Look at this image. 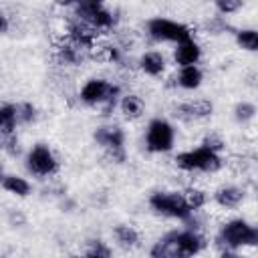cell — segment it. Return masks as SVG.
Segmentation results:
<instances>
[{
    "instance_id": "obj_1",
    "label": "cell",
    "mask_w": 258,
    "mask_h": 258,
    "mask_svg": "<svg viewBox=\"0 0 258 258\" xmlns=\"http://www.w3.org/2000/svg\"><path fill=\"white\" fill-rule=\"evenodd\" d=\"M202 246H204L202 238L196 236L194 232H173L161 238L153 246L151 256L153 258H191L202 250Z\"/></svg>"
},
{
    "instance_id": "obj_2",
    "label": "cell",
    "mask_w": 258,
    "mask_h": 258,
    "mask_svg": "<svg viewBox=\"0 0 258 258\" xmlns=\"http://www.w3.org/2000/svg\"><path fill=\"white\" fill-rule=\"evenodd\" d=\"M175 163L181 169H202V171H216L222 165L218 153H214V151H210L206 147L196 149V151L179 153L175 157Z\"/></svg>"
},
{
    "instance_id": "obj_3",
    "label": "cell",
    "mask_w": 258,
    "mask_h": 258,
    "mask_svg": "<svg viewBox=\"0 0 258 258\" xmlns=\"http://www.w3.org/2000/svg\"><path fill=\"white\" fill-rule=\"evenodd\" d=\"M222 240L224 244L238 248V246H258V226L252 228L242 220L228 222L222 230Z\"/></svg>"
},
{
    "instance_id": "obj_4",
    "label": "cell",
    "mask_w": 258,
    "mask_h": 258,
    "mask_svg": "<svg viewBox=\"0 0 258 258\" xmlns=\"http://www.w3.org/2000/svg\"><path fill=\"white\" fill-rule=\"evenodd\" d=\"M119 93L117 87H113L111 83L103 81V79H91L83 91H81V99L89 105H101V103H107L105 111H109L115 103V95Z\"/></svg>"
},
{
    "instance_id": "obj_5",
    "label": "cell",
    "mask_w": 258,
    "mask_h": 258,
    "mask_svg": "<svg viewBox=\"0 0 258 258\" xmlns=\"http://www.w3.org/2000/svg\"><path fill=\"white\" fill-rule=\"evenodd\" d=\"M151 206L155 212L173 216V218H187L191 214V208L187 206L185 198L179 194H153L151 196Z\"/></svg>"
},
{
    "instance_id": "obj_6",
    "label": "cell",
    "mask_w": 258,
    "mask_h": 258,
    "mask_svg": "<svg viewBox=\"0 0 258 258\" xmlns=\"http://www.w3.org/2000/svg\"><path fill=\"white\" fill-rule=\"evenodd\" d=\"M149 32L157 40H173L177 44L189 40V34H191L187 26L177 24V22H171V20H165V18L151 20L149 22Z\"/></svg>"
},
{
    "instance_id": "obj_7",
    "label": "cell",
    "mask_w": 258,
    "mask_h": 258,
    "mask_svg": "<svg viewBox=\"0 0 258 258\" xmlns=\"http://www.w3.org/2000/svg\"><path fill=\"white\" fill-rule=\"evenodd\" d=\"M173 145V129L167 121L155 119L147 129V147L149 151H169Z\"/></svg>"
},
{
    "instance_id": "obj_8",
    "label": "cell",
    "mask_w": 258,
    "mask_h": 258,
    "mask_svg": "<svg viewBox=\"0 0 258 258\" xmlns=\"http://www.w3.org/2000/svg\"><path fill=\"white\" fill-rule=\"evenodd\" d=\"M79 16L83 18V22L97 26V28H107L113 24V16L111 12H107L99 2H81L77 6Z\"/></svg>"
},
{
    "instance_id": "obj_9",
    "label": "cell",
    "mask_w": 258,
    "mask_h": 258,
    "mask_svg": "<svg viewBox=\"0 0 258 258\" xmlns=\"http://www.w3.org/2000/svg\"><path fill=\"white\" fill-rule=\"evenodd\" d=\"M28 169L32 173H38V175H46V173H52L56 169L54 155L50 153V149L46 145H36L28 153Z\"/></svg>"
},
{
    "instance_id": "obj_10",
    "label": "cell",
    "mask_w": 258,
    "mask_h": 258,
    "mask_svg": "<svg viewBox=\"0 0 258 258\" xmlns=\"http://www.w3.org/2000/svg\"><path fill=\"white\" fill-rule=\"evenodd\" d=\"M95 139L101 145H105L107 149H111L117 155V159H123V151H121V147H123V131L119 127H101V129H97Z\"/></svg>"
},
{
    "instance_id": "obj_11",
    "label": "cell",
    "mask_w": 258,
    "mask_h": 258,
    "mask_svg": "<svg viewBox=\"0 0 258 258\" xmlns=\"http://www.w3.org/2000/svg\"><path fill=\"white\" fill-rule=\"evenodd\" d=\"M200 58V46L194 40H185L181 44H177L175 50V60L183 67H194V62Z\"/></svg>"
},
{
    "instance_id": "obj_12",
    "label": "cell",
    "mask_w": 258,
    "mask_h": 258,
    "mask_svg": "<svg viewBox=\"0 0 258 258\" xmlns=\"http://www.w3.org/2000/svg\"><path fill=\"white\" fill-rule=\"evenodd\" d=\"M71 36H73V40H75L79 46H91V42H93V38H95V30H93V26H89L87 22L73 24V26H71Z\"/></svg>"
},
{
    "instance_id": "obj_13",
    "label": "cell",
    "mask_w": 258,
    "mask_h": 258,
    "mask_svg": "<svg viewBox=\"0 0 258 258\" xmlns=\"http://www.w3.org/2000/svg\"><path fill=\"white\" fill-rule=\"evenodd\" d=\"M179 113L181 115H187V117H206L212 113V103L206 101V99H200V101H194V103H185L179 107Z\"/></svg>"
},
{
    "instance_id": "obj_14",
    "label": "cell",
    "mask_w": 258,
    "mask_h": 258,
    "mask_svg": "<svg viewBox=\"0 0 258 258\" xmlns=\"http://www.w3.org/2000/svg\"><path fill=\"white\" fill-rule=\"evenodd\" d=\"M163 67H165V60H163V56L159 52H147V54L141 56V69L147 75L155 77V75H159L163 71Z\"/></svg>"
},
{
    "instance_id": "obj_15",
    "label": "cell",
    "mask_w": 258,
    "mask_h": 258,
    "mask_svg": "<svg viewBox=\"0 0 258 258\" xmlns=\"http://www.w3.org/2000/svg\"><path fill=\"white\" fill-rule=\"evenodd\" d=\"M16 121H18V117H16V107H14V105H4V107L0 109V129H2L4 137L12 135V129H14Z\"/></svg>"
},
{
    "instance_id": "obj_16",
    "label": "cell",
    "mask_w": 258,
    "mask_h": 258,
    "mask_svg": "<svg viewBox=\"0 0 258 258\" xmlns=\"http://www.w3.org/2000/svg\"><path fill=\"white\" fill-rule=\"evenodd\" d=\"M202 83V73L196 67H183L179 73V85L183 89H196Z\"/></svg>"
},
{
    "instance_id": "obj_17",
    "label": "cell",
    "mask_w": 258,
    "mask_h": 258,
    "mask_svg": "<svg viewBox=\"0 0 258 258\" xmlns=\"http://www.w3.org/2000/svg\"><path fill=\"white\" fill-rule=\"evenodd\" d=\"M121 111L125 113V117L135 119V117H139V115L143 113V103H141L139 97L127 95V97H123V101H121Z\"/></svg>"
},
{
    "instance_id": "obj_18",
    "label": "cell",
    "mask_w": 258,
    "mask_h": 258,
    "mask_svg": "<svg viewBox=\"0 0 258 258\" xmlns=\"http://www.w3.org/2000/svg\"><path fill=\"white\" fill-rule=\"evenodd\" d=\"M240 200H242V191H240L238 187H222V189L216 191V202H218L220 206L232 208V206H236Z\"/></svg>"
},
{
    "instance_id": "obj_19",
    "label": "cell",
    "mask_w": 258,
    "mask_h": 258,
    "mask_svg": "<svg viewBox=\"0 0 258 258\" xmlns=\"http://www.w3.org/2000/svg\"><path fill=\"white\" fill-rule=\"evenodd\" d=\"M2 187L12 191V194H16V196H26L30 191V185L22 177H16V175H6L2 179Z\"/></svg>"
},
{
    "instance_id": "obj_20",
    "label": "cell",
    "mask_w": 258,
    "mask_h": 258,
    "mask_svg": "<svg viewBox=\"0 0 258 258\" xmlns=\"http://www.w3.org/2000/svg\"><path fill=\"white\" fill-rule=\"evenodd\" d=\"M236 40L246 50H258V30H242L238 32Z\"/></svg>"
},
{
    "instance_id": "obj_21",
    "label": "cell",
    "mask_w": 258,
    "mask_h": 258,
    "mask_svg": "<svg viewBox=\"0 0 258 258\" xmlns=\"http://www.w3.org/2000/svg\"><path fill=\"white\" fill-rule=\"evenodd\" d=\"M115 236L123 246H133L137 244V232L131 226H117L115 228Z\"/></svg>"
},
{
    "instance_id": "obj_22",
    "label": "cell",
    "mask_w": 258,
    "mask_h": 258,
    "mask_svg": "<svg viewBox=\"0 0 258 258\" xmlns=\"http://www.w3.org/2000/svg\"><path fill=\"white\" fill-rule=\"evenodd\" d=\"M93 58L101 60V62H111V60H117L119 58V52L111 46H101L97 50H93Z\"/></svg>"
},
{
    "instance_id": "obj_23",
    "label": "cell",
    "mask_w": 258,
    "mask_h": 258,
    "mask_svg": "<svg viewBox=\"0 0 258 258\" xmlns=\"http://www.w3.org/2000/svg\"><path fill=\"white\" fill-rule=\"evenodd\" d=\"M183 198H185V202H187V206H189L191 210L204 206V202H206V196H204V191H200V189H187Z\"/></svg>"
},
{
    "instance_id": "obj_24",
    "label": "cell",
    "mask_w": 258,
    "mask_h": 258,
    "mask_svg": "<svg viewBox=\"0 0 258 258\" xmlns=\"http://www.w3.org/2000/svg\"><path fill=\"white\" fill-rule=\"evenodd\" d=\"M254 113H256V109H254L252 103H240V105H236V119L238 121H248V119L254 117Z\"/></svg>"
},
{
    "instance_id": "obj_25",
    "label": "cell",
    "mask_w": 258,
    "mask_h": 258,
    "mask_svg": "<svg viewBox=\"0 0 258 258\" xmlns=\"http://www.w3.org/2000/svg\"><path fill=\"white\" fill-rule=\"evenodd\" d=\"M16 117H18V121H30V119L34 117V109H32V105H28V103H24V105H16Z\"/></svg>"
},
{
    "instance_id": "obj_26",
    "label": "cell",
    "mask_w": 258,
    "mask_h": 258,
    "mask_svg": "<svg viewBox=\"0 0 258 258\" xmlns=\"http://www.w3.org/2000/svg\"><path fill=\"white\" fill-rule=\"evenodd\" d=\"M216 6H218L220 12H226V14H228V12L238 10V8L242 6V2H240V0H218Z\"/></svg>"
},
{
    "instance_id": "obj_27",
    "label": "cell",
    "mask_w": 258,
    "mask_h": 258,
    "mask_svg": "<svg viewBox=\"0 0 258 258\" xmlns=\"http://www.w3.org/2000/svg\"><path fill=\"white\" fill-rule=\"evenodd\" d=\"M222 145H224V143H222V139H220V137H216V135H210V137H206V141H204V147H206V149H210V151H214V153H216V151H220V149H222Z\"/></svg>"
},
{
    "instance_id": "obj_28",
    "label": "cell",
    "mask_w": 258,
    "mask_h": 258,
    "mask_svg": "<svg viewBox=\"0 0 258 258\" xmlns=\"http://www.w3.org/2000/svg\"><path fill=\"white\" fill-rule=\"evenodd\" d=\"M4 147H6V151H10V153H16V151H18V147H16V137H14V135H8V137H4Z\"/></svg>"
},
{
    "instance_id": "obj_29",
    "label": "cell",
    "mask_w": 258,
    "mask_h": 258,
    "mask_svg": "<svg viewBox=\"0 0 258 258\" xmlns=\"http://www.w3.org/2000/svg\"><path fill=\"white\" fill-rule=\"evenodd\" d=\"M8 30V20L6 16H0V32H6Z\"/></svg>"
},
{
    "instance_id": "obj_30",
    "label": "cell",
    "mask_w": 258,
    "mask_h": 258,
    "mask_svg": "<svg viewBox=\"0 0 258 258\" xmlns=\"http://www.w3.org/2000/svg\"><path fill=\"white\" fill-rule=\"evenodd\" d=\"M222 258H240V256H234V254H224Z\"/></svg>"
},
{
    "instance_id": "obj_31",
    "label": "cell",
    "mask_w": 258,
    "mask_h": 258,
    "mask_svg": "<svg viewBox=\"0 0 258 258\" xmlns=\"http://www.w3.org/2000/svg\"><path fill=\"white\" fill-rule=\"evenodd\" d=\"M85 258H99V256H93V254H89V256H85Z\"/></svg>"
}]
</instances>
